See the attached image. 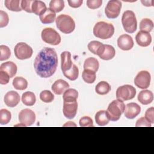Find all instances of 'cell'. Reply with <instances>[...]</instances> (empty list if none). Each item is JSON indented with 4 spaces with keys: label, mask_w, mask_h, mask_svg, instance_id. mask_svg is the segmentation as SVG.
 I'll return each instance as SVG.
<instances>
[{
    "label": "cell",
    "mask_w": 154,
    "mask_h": 154,
    "mask_svg": "<svg viewBox=\"0 0 154 154\" xmlns=\"http://www.w3.org/2000/svg\"><path fill=\"white\" fill-rule=\"evenodd\" d=\"M58 66V56L54 49L45 48L35 58L34 70L40 77L48 78L52 76Z\"/></svg>",
    "instance_id": "obj_1"
},
{
    "label": "cell",
    "mask_w": 154,
    "mask_h": 154,
    "mask_svg": "<svg viewBox=\"0 0 154 154\" xmlns=\"http://www.w3.org/2000/svg\"><path fill=\"white\" fill-rule=\"evenodd\" d=\"M93 34L95 37L105 40L111 38L114 33V27L112 24L100 21L93 27Z\"/></svg>",
    "instance_id": "obj_2"
},
{
    "label": "cell",
    "mask_w": 154,
    "mask_h": 154,
    "mask_svg": "<svg viewBox=\"0 0 154 154\" xmlns=\"http://www.w3.org/2000/svg\"><path fill=\"white\" fill-rule=\"evenodd\" d=\"M125 105L123 101L117 99L112 101L108 105L106 111L109 121L116 122L120 119L122 114L124 112Z\"/></svg>",
    "instance_id": "obj_3"
},
{
    "label": "cell",
    "mask_w": 154,
    "mask_h": 154,
    "mask_svg": "<svg viewBox=\"0 0 154 154\" xmlns=\"http://www.w3.org/2000/svg\"><path fill=\"white\" fill-rule=\"evenodd\" d=\"M57 28L64 34H70L75 28V23L73 18L67 14H60L55 19Z\"/></svg>",
    "instance_id": "obj_4"
},
{
    "label": "cell",
    "mask_w": 154,
    "mask_h": 154,
    "mask_svg": "<svg viewBox=\"0 0 154 154\" xmlns=\"http://www.w3.org/2000/svg\"><path fill=\"white\" fill-rule=\"evenodd\" d=\"M122 23L126 32L134 33L137 28V21L134 12L131 10L125 11L122 17Z\"/></svg>",
    "instance_id": "obj_5"
},
{
    "label": "cell",
    "mask_w": 154,
    "mask_h": 154,
    "mask_svg": "<svg viewBox=\"0 0 154 154\" xmlns=\"http://www.w3.org/2000/svg\"><path fill=\"white\" fill-rule=\"evenodd\" d=\"M41 37L42 40L49 45L56 46L61 43L60 35L52 28H46L42 31Z\"/></svg>",
    "instance_id": "obj_6"
},
{
    "label": "cell",
    "mask_w": 154,
    "mask_h": 154,
    "mask_svg": "<svg viewBox=\"0 0 154 154\" xmlns=\"http://www.w3.org/2000/svg\"><path fill=\"white\" fill-rule=\"evenodd\" d=\"M136 95V89L132 85L126 84L117 89L116 97L122 101L132 99Z\"/></svg>",
    "instance_id": "obj_7"
},
{
    "label": "cell",
    "mask_w": 154,
    "mask_h": 154,
    "mask_svg": "<svg viewBox=\"0 0 154 154\" xmlns=\"http://www.w3.org/2000/svg\"><path fill=\"white\" fill-rule=\"evenodd\" d=\"M14 52L16 57L20 60L28 59L31 57L33 50L32 48L24 42H20L16 45Z\"/></svg>",
    "instance_id": "obj_8"
},
{
    "label": "cell",
    "mask_w": 154,
    "mask_h": 154,
    "mask_svg": "<svg viewBox=\"0 0 154 154\" xmlns=\"http://www.w3.org/2000/svg\"><path fill=\"white\" fill-rule=\"evenodd\" d=\"M122 4L118 0H111L107 3L105 8V13L109 19L117 18L120 13Z\"/></svg>",
    "instance_id": "obj_9"
},
{
    "label": "cell",
    "mask_w": 154,
    "mask_h": 154,
    "mask_svg": "<svg viewBox=\"0 0 154 154\" xmlns=\"http://www.w3.org/2000/svg\"><path fill=\"white\" fill-rule=\"evenodd\" d=\"M150 80L151 76L150 73L147 70H141L135 77L134 84L141 89H146L150 85Z\"/></svg>",
    "instance_id": "obj_10"
},
{
    "label": "cell",
    "mask_w": 154,
    "mask_h": 154,
    "mask_svg": "<svg viewBox=\"0 0 154 154\" xmlns=\"http://www.w3.org/2000/svg\"><path fill=\"white\" fill-rule=\"evenodd\" d=\"M19 120L23 126H30L35 121V114L30 109L25 108L21 110L19 114Z\"/></svg>",
    "instance_id": "obj_11"
},
{
    "label": "cell",
    "mask_w": 154,
    "mask_h": 154,
    "mask_svg": "<svg viewBox=\"0 0 154 154\" xmlns=\"http://www.w3.org/2000/svg\"><path fill=\"white\" fill-rule=\"evenodd\" d=\"M78 110V103L77 101L73 102H63V114L68 119H73Z\"/></svg>",
    "instance_id": "obj_12"
},
{
    "label": "cell",
    "mask_w": 154,
    "mask_h": 154,
    "mask_svg": "<svg viewBox=\"0 0 154 154\" xmlns=\"http://www.w3.org/2000/svg\"><path fill=\"white\" fill-rule=\"evenodd\" d=\"M117 45L123 51L131 50L134 46L133 38L128 34H122L117 39Z\"/></svg>",
    "instance_id": "obj_13"
},
{
    "label": "cell",
    "mask_w": 154,
    "mask_h": 154,
    "mask_svg": "<svg viewBox=\"0 0 154 154\" xmlns=\"http://www.w3.org/2000/svg\"><path fill=\"white\" fill-rule=\"evenodd\" d=\"M141 112L140 106L135 103L131 102L125 106L124 114L125 116L128 119H133L136 117Z\"/></svg>",
    "instance_id": "obj_14"
},
{
    "label": "cell",
    "mask_w": 154,
    "mask_h": 154,
    "mask_svg": "<svg viewBox=\"0 0 154 154\" xmlns=\"http://www.w3.org/2000/svg\"><path fill=\"white\" fill-rule=\"evenodd\" d=\"M5 104L11 108L15 107L20 102V96L19 93L15 91H8L4 97Z\"/></svg>",
    "instance_id": "obj_15"
},
{
    "label": "cell",
    "mask_w": 154,
    "mask_h": 154,
    "mask_svg": "<svg viewBox=\"0 0 154 154\" xmlns=\"http://www.w3.org/2000/svg\"><path fill=\"white\" fill-rule=\"evenodd\" d=\"M135 40L138 45L141 47H147L152 42V36L150 33L139 31L135 36Z\"/></svg>",
    "instance_id": "obj_16"
},
{
    "label": "cell",
    "mask_w": 154,
    "mask_h": 154,
    "mask_svg": "<svg viewBox=\"0 0 154 154\" xmlns=\"http://www.w3.org/2000/svg\"><path fill=\"white\" fill-rule=\"evenodd\" d=\"M71 54L69 51H64L61 54V69L63 72L70 70L73 66Z\"/></svg>",
    "instance_id": "obj_17"
},
{
    "label": "cell",
    "mask_w": 154,
    "mask_h": 154,
    "mask_svg": "<svg viewBox=\"0 0 154 154\" xmlns=\"http://www.w3.org/2000/svg\"><path fill=\"white\" fill-rule=\"evenodd\" d=\"M68 88H69V83L61 79L55 81L51 87L52 91L57 95L62 94Z\"/></svg>",
    "instance_id": "obj_18"
},
{
    "label": "cell",
    "mask_w": 154,
    "mask_h": 154,
    "mask_svg": "<svg viewBox=\"0 0 154 154\" xmlns=\"http://www.w3.org/2000/svg\"><path fill=\"white\" fill-rule=\"evenodd\" d=\"M138 100L143 105H149L153 100V94L149 90H144L138 94Z\"/></svg>",
    "instance_id": "obj_19"
},
{
    "label": "cell",
    "mask_w": 154,
    "mask_h": 154,
    "mask_svg": "<svg viewBox=\"0 0 154 154\" xmlns=\"http://www.w3.org/2000/svg\"><path fill=\"white\" fill-rule=\"evenodd\" d=\"M17 70V66L13 61H7L2 63L0 66V70L7 73L10 78H13L16 75Z\"/></svg>",
    "instance_id": "obj_20"
},
{
    "label": "cell",
    "mask_w": 154,
    "mask_h": 154,
    "mask_svg": "<svg viewBox=\"0 0 154 154\" xmlns=\"http://www.w3.org/2000/svg\"><path fill=\"white\" fill-rule=\"evenodd\" d=\"M115 55L116 51L112 46L109 45H103V48L99 57L103 60H109L112 59Z\"/></svg>",
    "instance_id": "obj_21"
},
{
    "label": "cell",
    "mask_w": 154,
    "mask_h": 154,
    "mask_svg": "<svg viewBox=\"0 0 154 154\" xmlns=\"http://www.w3.org/2000/svg\"><path fill=\"white\" fill-rule=\"evenodd\" d=\"M39 17L40 20L42 23L49 24L53 23L56 19V14L49 8H47L46 10Z\"/></svg>",
    "instance_id": "obj_22"
},
{
    "label": "cell",
    "mask_w": 154,
    "mask_h": 154,
    "mask_svg": "<svg viewBox=\"0 0 154 154\" xmlns=\"http://www.w3.org/2000/svg\"><path fill=\"white\" fill-rule=\"evenodd\" d=\"M94 118L96 124L99 126H104L108 125L109 122L105 110H100L97 112Z\"/></svg>",
    "instance_id": "obj_23"
},
{
    "label": "cell",
    "mask_w": 154,
    "mask_h": 154,
    "mask_svg": "<svg viewBox=\"0 0 154 154\" xmlns=\"http://www.w3.org/2000/svg\"><path fill=\"white\" fill-rule=\"evenodd\" d=\"M47 8L45 2L42 1H34L32 4V13L37 16L42 15L46 10Z\"/></svg>",
    "instance_id": "obj_24"
},
{
    "label": "cell",
    "mask_w": 154,
    "mask_h": 154,
    "mask_svg": "<svg viewBox=\"0 0 154 154\" xmlns=\"http://www.w3.org/2000/svg\"><path fill=\"white\" fill-rule=\"evenodd\" d=\"M99 67V63L98 60L94 57L87 58L84 63V70L88 69L97 72Z\"/></svg>",
    "instance_id": "obj_25"
},
{
    "label": "cell",
    "mask_w": 154,
    "mask_h": 154,
    "mask_svg": "<svg viewBox=\"0 0 154 154\" xmlns=\"http://www.w3.org/2000/svg\"><path fill=\"white\" fill-rule=\"evenodd\" d=\"M87 48L91 53L99 56L102 51L103 48V44L99 41L94 40L90 42L88 44Z\"/></svg>",
    "instance_id": "obj_26"
},
{
    "label": "cell",
    "mask_w": 154,
    "mask_h": 154,
    "mask_svg": "<svg viewBox=\"0 0 154 154\" xmlns=\"http://www.w3.org/2000/svg\"><path fill=\"white\" fill-rule=\"evenodd\" d=\"M22 102L26 106H32L36 102V97L34 93L31 91H26L22 95Z\"/></svg>",
    "instance_id": "obj_27"
},
{
    "label": "cell",
    "mask_w": 154,
    "mask_h": 154,
    "mask_svg": "<svg viewBox=\"0 0 154 154\" xmlns=\"http://www.w3.org/2000/svg\"><path fill=\"white\" fill-rule=\"evenodd\" d=\"M78 97V91L73 88H68L63 95V102L76 101Z\"/></svg>",
    "instance_id": "obj_28"
},
{
    "label": "cell",
    "mask_w": 154,
    "mask_h": 154,
    "mask_svg": "<svg viewBox=\"0 0 154 154\" xmlns=\"http://www.w3.org/2000/svg\"><path fill=\"white\" fill-rule=\"evenodd\" d=\"M111 90L110 85L106 81L99 82L95 87L96 93L99 95H105L108 94Z\"/></svg>",
    "instance_id": "obj_29"
},
{
    "label": "cell",
    "mask_w": 154,
    "mask_h": 154,
    "mask_svg": "<svg viewBox=\"0 0 154 154\" xmlns=\"http://www.w3.org/2000/svg\"><path fill=\"white\" fill-rule=\"evenodd\" d=\"M13 87L18 90H24L28 87L27 81L20 76H16L13 80Z\"/></svg>",
    "instance_id": "obj_30"
},
{
    "label": "cell",
    "mask_w": 154,
    "mask_h": 154,
    "mask_svg": "<svg viewBox=\"0 0 154 154\" xmlns=\"http://www.w3.org/2000/svg\"><path fill=\"white\" fill-rule=\"evenodd\" d=\"M140 29L141 31H144L149 33L153 29V21L148 18L143 19L140 23Z\"/></svg>",
    "instance_id": "obj_31"
},
{
    "label": "cell",
    "mask_w": 154,
    "mask_h": 154,
    "mask_svg": "<svg viewBox=\"0 0 154 154\" xmlns=\"http://www.w3.org/2000/svg\"><path fill=\"white\" fill-rule=\"evenodd\" d=\"M20 1L19 0H5L4 1L5 7L12 11L19 12L22 10L20 7Z\"/></svg>",
    "instance_id": "obj_32"
},
{
    "label": "cell",
    "mask_w": 154,
    "mask_h": 154,
    "mask_svg": "<svg viewBox=\"0 0 154 154\" xmlns=\"http://www.w3.org/2000/svg\"><path fill=\"white\" fill-rule=\"evenodd\" d=\"M82 78L85 82L92 84L95 81L96 78V72L91 70H84L82 73Z\"/></svg>",
    "instance_id": "obj_33"
},
{
    "label": "cell",
    "mask_w": 154,
    "mask_h": 154,
    "mask_svg": "<svg viewBox=\"0 0 154 154\" xmlns=\"http://www.w3.org/2000/svg\"><path fill=\"white\" fill-rule=\"evenodd\" d=\"M64 76L67 78V79H69L70 81H75L76 80L79 76V69L78 67L75 65V64H73L72 67L65 72L63 73Z\"/></svg>",
    "instance_id": "obj_34"
},
{
    "label": "cell",
    "mask_w": 154,
    "mask_h": 154,
    "mask_svg": "<svg viewBox=\"0 0 154 154\" xmlns=\"http://www.w3.org/2000/svg\"><path fill=\"white\" fill-rule=\"evenodd\" d=\"M64 8V2L63 0H52L49 2V8L54 13H59Z\"/></svg>",
    "instance_id": "obj_35"
},
{
    "label": "cell",
    "mask_w": 154,
    "mask_h": 154,
    "mask_svg": "<svg viewBox=\"0 0 154 154\" xmlns=\"http://www.w3.org/2000/svg\"><path fill=\"white\" fill-rule=\"evenodd\" d=\"M11 119V112L6 109H1L0 110V124L7 125L8 124Z\"/></svg>",
    "instance_id": "obj_36"
},
{
    "label": "cell",
    "mask_w": 154,
    "mask_h": 154,
    "mask_svg": "<svg viewBox=\"0 0 154 154\" xmlns=\"http://www.w3.org/2000/svg\"><path fill=\"white\" fill-rule=\"evenodd\" d=\"M40 99L45 103H51L54 99V95L49 90H43L40 94Z\"/></svg>",
    "instance_id": "obj_37"
},
{
    "label": "cell",
    "mask_w": 154,
    "mask_h": 154,
    "mask_svg": "<svg viewBox=\"0 0 154 154\" xmlns=\"http://www.w3.org/2000/svg\"><path fill=\"white\" fill-rule=\"evenodd\" d=\"M0 61H4L8 60L11 56V51L10 48L4 45L0 46Z\"/></svg>",
    "instance_id": "obj_38"
},
{
    "label": "cell",
    "mask_w": 154,
    "mask_h": 154,
    "mask_svg": "<svg viewBox=\"0 0 154 154\" xmlns=\"http://www.w3.org/2000/svg\"><path fill=\"white\" fill-rule=\"evenodd\" d=\"M81 127H93V122L91 118L88 116H84L81 117L79 122Z\"/></svg>",
    "instance_id": "obj_39"
},
{
    "label": "cell",
    "mask_w": 154,
    "mask_h": 154,
    "mask_svg": "<svg viewBox=\"0 0 154 154\" xmlns=\"http://www.w3.org/2000/svg\"><path fill=\"white\" fill-rule=\"evenodd\" d=\"M9 22V17L7 13L2 10H0V28L6 26Z\"/></svg>",
    "instance_id": "obj_40"
},
{
    "label": "cell",
    "mask_w": 154,
    "mask_h": 154,
    "mask_svg": "<svg viewBox=\"0 0 154 154\" xmlns=\"http://www.w3.org/2000/svg\"><path fill=\"white\" fill-rule=\"evenodd\" d=\"M34 1L31 0H23L20 1V6L21 8L23 10H25L27 13H32V4Z\"/></svg>",
    "instance_id": "obj_41"
},
{
    "label": "cell",
    "mask_w": 154,
    "mask_h": 154,
    "mask_svg": "<svg viewBox=\"0 0 154 154\" xmlns=\"http://www.w3.org/2000/svg\"><path fill=\"white\" fill-rule=\"evenodd\" d=\"M102 4V0H87V6L90 9H96L99 8Z\"/></svg>",
    "instance_id": "obj_42"
},
{
    "label": "cell",
    "mask_w": 154,
    "mask_h": 154,
    "mask_svg": "<svg viewBox=\"0 0 154 154\" xmlns=\"http://www.w3.org/2000/svg\"><path fill=\"white\" fill-rule=\"evenodd\" d=\"M152 123L148 121L145 117H142L140 118L135 123L136 127H151Z\"/></svg>",
    "instance_id": "obj_43"
},
{
    "label": "cell",
    "mask_w": 154,
    "mask_h": 154,
    "mask_svg": "<svg viewBox=\"0 0 154 154\" xmlns=\"http://www.w3.org/2000/svg\"><path fill=\"white\" fill-rule=\"evenodd\" d=\"M145 117L152 124L154 123V108L153 106L148 108L146 111Z\"/></svg>",
    "instance_id": "obj_44"
},
{
    "label": "cell",
    "mask_w": 154,
    "mask_h": 154,
    "mask_svg": "<svg viewBox=\"0 0 154 154\" xmlns=\"http://www.w3.org/2000/svg\"><path fill=\"white\" fill-rule=\"evenodd\" d=\"M9 75L5 72L0 70V84L2 85H6L9 82L10 80Z\"/></svg>",
    "instance_id": "obj_45"
},
{
    "label": "cell",
    "mask_w": 154,
    "mask_h": 154,
    "mask_svg": "<svg viewBox=\"0 0 154 154\" xmlns=\"http://www.w3.org/2000/svg\"><path fill=\"white\" fill-rule=\"evenodd\" d=\"M67 2L70 7L72 8H78L81 6L83 1L82 0H68Z\"/></svg>",
    "instance_id": "obj_46"
},
{
    "label": "cell",
    "mask_w": 154,
    "mask_h": 154,
    "mask_svg": "<svg viewBox=\"0 0 154 154\" xmlns=\"http://www.w3.org/2000/svg\"><path fill=\"white\" fill-rule=\"evenodd\" d=\"M63 126L64 127H65V126H76V125L73 122H68L66 123L63 125Z\"/></svg>",
    "instance_id": "obj_47"
},
{
    "label": "cell",
    "mask_w": 154,
    "mask_h": 154,
    "mask_svg": "<svg viewBox=\"0 0 154 154\" xmlns=\"http://www.w3.org/2000/svg\"><path fill=\"white\" fill-rule=\"evenodd\" d=\"M153 1H141V2L143 3V4L145 6H147V7H150V6H153L152 5H151L150 4V2H152Z\"/></svg>",
    "instance_id": "obj_48"
}]
</instances>
